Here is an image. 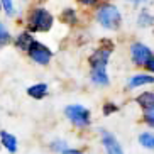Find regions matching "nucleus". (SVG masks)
I'll return each instance as SVG.
<instances>
[{
	"mask_svg": "<svg viewBox=\"0 0 154 154\" xmlns=\"http://www.w3.org/2000/svg\"><path fill=\"white\" fill-rule=\"evenodd\" d=\"M97 22L105 29H117L122 22V15H120V10L115 7V5L105 4L102 5L98 10H97Z\"/></svg>",
	"mask_w": 154,
	"mask_h": 154,
	"instance_id": "nucleus-1",
	"label": "nucleus"
},
{
	"mask_svg": "<svg viewBox=\"0 0 154 154\" xmlns=\"http://www.w3.org/2000/svg\"><path fill=\"white\" fill-rule=\"evenodd\" d=\"M27 26L32 32H48L53 27V15L42 7H37L31 12Z\"/></svg>",
	"mask_w": 154,
	"mask_h": 154,
	"instance_id": "nucleus-2",
	"label": "nucleus"
},
{
	"mask_svg": "<svg viewBox=\"0 0 154 154\" xmlns=\"http://www.w3.org/2000/svg\"><path fill=\"white\" fill-rule=\"evenodd\" d=\"M68 120L76 127H86L90 124V110L83 105H68L64 109Z\"/></svg>",
	"mask_w": 154,
	"mask_h": 154,
	"instance_id": "nucleus-3",
	"label": "nucleus"
},
{
	"mask_svg": "<svg viewBox=\"0 0 154 154\" xmlns=\"http://www.w3.org/2000/svg\"><path fill=\"white\" fill-rule=\"evenodd\" d=\"M27 53H29L32 61L37 63V64H48L51 61V58H53V51H51L48 46L41 44V42H37V41L31 46V49H29Z\"/></svg>",
	"mask_w": 154,
	"mask_h": 154,
	"instance_id": "nucleus-4",
	"label": "nucleus"
},
{
	"mask_svg": "<svg viewBox=\"0 0 154 154\" xmlns=\"http://www.w3.org/2000/svg\"><path fill=\"white\" fill-rule=\"evenodd\" d=\"M131 56L132 61L139 66H144V64L149 63V59L152 58V51L144 44V42H136V44L131 46Z\"/></svg>",
	"mask_w": 154,
	"mask_h": 154,
	"instance_id": "nucleus-5",
	"label": "nucleus"
},
{
	"mask_svg": "<svg viewBox=\"0 0 154 154\" xmlns=\"http://www.w3.org/2000/svg\"><path fill=\"white\" fill-rule=\"evenodd\" d=\"M100 136H102V144H103L105 151H107V154H125L122 149V146L119 144L117 137L113 136V134H110L109 131H100Z\"/></svg>",
	"mask_w": 154,
	"mask_h": 154,
	"instance_id": "nucleus-6",
	"label": "nucleus"
},
{
	"mask_svg": "<svg viewBox=\"0 0 154 154\" xmlns=\"http://www.w3.org/2000/svg\"><path fill=\"white\" fill-rule=\"evenodd\" d=\"M112 54L110 49H97L90 56V68L91 69H107V63Z\"/></svg>",
	"mask_w": 154,
	"mask_h": 154,
	"instance_id": "nucleus-7",
	"label": "nucleus"
},
{
	"mask_svg": "<svg viewBox=\"0 0 154 154\" xmlns=\"http://www.w3.org/2000/svg\"><path fill=\"white\" fill-rule=\"evenodd\" d=\"M151 83H154V76H151L147 73H139V75L131 76V80L127 82V86H129V88H137V86L151 85Z\"/></svg>",
	"mask_w": 154,
	"mask_h": 154,
	"instance_id": "nucleus-8",
	"label": "nucleus"
},
{
	"mask_svg": "<svg viewBox=\"0 0 154 154\" xmlns=\"http://www.w3.org/2000/svg\"><path fill=\"white\" fill-rule=\"evenodd\" d=\"M0 142L9 152H15L17 151V139L14 134H10L7 131H0Z\"/></svg>",
	"mask_w": 154,
	"mask_h": 154,
	"instance_id": "nucleus-9",
	"label": "nucleus"
},
{
	"mask_svg": "<svg viewBox=\"0 0 154 154\" xmlns=\"http://www.w3.org/2000/svg\"><path fill=\"white\" fill-rule=\"evenodd\" d=\"M36 42V39L29 34V32H20L15 39V48L20 51H29L31 49V46Z\"/></svg>",
	"mask_w": 154,
	"mask_h": 154,
	"instance_id": "nucleus-10",
	"label": "nucleus"
},
{
	"mask_svg": "<svg viewBox=\"0 0 154 154\" xmlns=\"http://www.w3.org/2000/svg\"><path fill=\"white\" fill-rule=\"evenodd\" d=\"M27 93H29V97H32V98L41 100V98H44V97L48 95V85H46V83H36V85H32V86L27 88Z\"/></svg>",
	"mask_w": 154,
	"mask_h": 154,
	"instance_id": "nucleus-11",
	"label": "nucleus"
},
{
	"mask_svg": "<svg viewBox=\"0 0 154 154\" xmlns=\"http://www.w3.org/2000/svg\"><path fill=\"white\" fill-rule=\"evenodd\" d=\"M91 82L98 86H107L110 83L107 69H91Z\"/></svg>",
	"mask_w": 154,
	"mask_h": 154,
	"instance_id": "nucleus-12",
	"label": "nucleus"
},
{
	"mask_svg": "<svg viewBox=\"0 0 154 154\" xmlns=\"http://www.w3.org/2000/svg\"><path fill=\"white\" fill-rule=\"evenodd\" d=\"M137 103L144 109V112L154 109V93L152 91H144V93H140V95L137 97Z\"/></svg>",
	"mask_w": 154,
	"mask_h": 154,
	"instance_id": "nucleus-13",
	"label": "nucleus"
},
{
	"mask_svg": "<svg viewBox=\"0 0 154 154\" xmlns=\"http://www.w3.org/2000/svg\"><path fill=\"white\" fill-rule=\"evenodd\" d=\"M139 144L146 149H154V134L152 132H142L139 136Z\"/></svg>",
	"mask_w": 154,
	"mask_h": 154,
	"instance_id": "nucleus-14",
	"label": "nucleus"
},
{
	"mask_svg": "<svg viewBox=\"0 0 154 154\" xmlns=\"http://www.w3.org/2000/svg\"><path fill=\"white\" fill-rule=\"evenodd\" d=\"M10 41H12V37H10L9 29L5 27V24H4V22H0V48L7 46Z\"/></svg>",
	"mask_w": 154,
	"mask_h": 154,
	"instance_id": "nucleus-15",
	"label": "nucleus"
},
{
	"mask_svg": "<svg viewBox=\"0 0 154 154\" xmlns=\"http://www.w3.org/2000/svg\"><path fill=\"white\" fill-rule=\"evenodd\" d=\"M154 22V17L147 12V10H142L139 15V19H137V24H139V27H146V26H151V24Z\"/></svg>",
	"mask_w": 154,
	"mask_h": 154,
	"instance_id": "nucleus-16",
	"label": "nucleus"
},
{
	"mask_svg": "<svg viewBox=\"0 0 154 154\" xmlns=\"http://www.w3.org/2000/svg\"><path fill=\"white\" fill-rule=\"evenodd\" d=\"M2 2V9H4V12L9 17H12V15L15 14V9H14V0H0Z\"/></svg>",
	"mask_w": 154,
	"mask_h": 154,
	"instance_id": "nucleus-17",
	"label": "nucleus"
},
{
	"mask_svg": "<svg viewBox=\"0 0 154 154\" xmlns=\"http://www.w3.org/2000/svg\"><path fill=\"white\" fill-rule=\"evenodd\" d=\"M61 19H63L64 22H68V24H75L76 22V14H75L73 9H66L63 14H61Z\"/></svg>",
	"mask_w": 154,
	"mask_h": 154,
	"instance_id": "nucleus-18",
	"label": "nucleus"
},
{
	"mask_svg": "<svg viewBox=\"0 0 154 154\" xmlns=\"http://www.w3.org/2000/svg\"><path fill=\"white\" fill-rule=\"evenodd\" d=\"M51 149L56 151V152H59V154H63L64 151L69 149V147L66 146V142H64V140H54V142L51 144Z\"/></svg>",
	"mask_w": 154,
	"mask_h": 154,
	"instance_id": "nucleus-19",
	"label": "nucleus"
},
{
	"mask_svg": "<svg viewBox=\"0 0 154 154\" xmlns=\"http://www.w3.org/2000/svg\"><path fill=\"white\" fill-rule=\"evenodd\" d=\"M144 120L149 124L151 127H154V109L146 110V112H144Z\"/></svg>",
	"mask_w": 154,
	"mask_h": 154,
	"instance_id": "nucleus-20",
	"label": "nucleus"
},
{
	"mask_svg": "<svg viewBox=\"0 0 154 154\" xmlns=\"http://www.w3.org/2000/svg\"><path fill=\"white\" fill-rule=\"evenodd\" d=\"M115 110H117V105H113V103H107V105H105V109H103V113H107V115H109V113L115 112Z\"/></svg>",
	"mask_w": 154,
	"mask_h": 154,
	"instance_id": "nucleus-21",
	"label": "nucleus"
},
{
	"mask_svg": "<svg viewBox=\"0 0 154 154\" xmlns=\"http://www.w3.org/2000/svg\"><path fill=\"white\" fill-rule=\"evenodd\" d=\"M146 66H147V69H149L151 73H154V56H152V58L149 59V63L146 64Z\"/></svg>",
	"mask_w": 154,
	"mask_h": 154,
	"instance_id": "nucleus-22",
	"label": "nucleus"
},
{
	"mask_svg": "<svg viewBox=\"0 0 154 154\" xmlns=\"http://www.w3.org/2000/svg\"><path fill=\"white\" fill-rule=\"evenodd\" d=\"M83 5H95L97 4V0H80Z\"/></svg>",
	"mask_w": 154,
	"mask_h": 154,
	"instance_id": "nucleus-23",
	"label": "nucleus"
},
{
	"mask_svg": "<svg viewBox=\"0 0 154 154\" xmlns=\"http://www.w3.org/2000/svg\"><path fill=\"white\" fill-rule=\"evenodd\" d=\"M63 154H82V151H76V149H66Z\"/></svg>",
	"mask_w": 154,
	"mask_h": 154,
	"instance_id": "nucleus-24",
	"label": "nucleus"
},
{
	"mask_svg": "<svg viewBox=\"0 0 154 154\" xmlns=\"http://www.w3.org/2000/svg\"><path fill=\"white\" fill-rule=\"evenodd\" d=\"M131 2H142V0H131Z\"/></svg>",
	"mask_w": 154,
	"mask_h": 154,
	"instance_id": "nucleus-25",
	"label": "nucleus"
},
{
	"mask_svg": "<svg viewBox=\"0 0 154 154\" xmlns=\"http://www.w3.org/2000/svg\"><path fill=\"white\" fill-rule=\"evenodd\" d=\"M0 9H2V2H0Z\"/></svg>",
	"mask_w": 154,
	"mask_h": 154,
	"instance_id": "nucleus-26",
	"label": "nucleus"
}]
</instances>
